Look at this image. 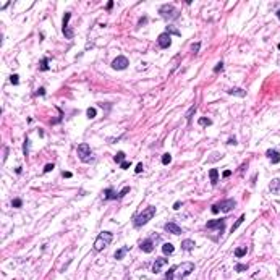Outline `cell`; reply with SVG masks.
Instances as JSON below:
<instances>
[{
    "label": "cell",
    "instance_id": "obj_4",
    "mask_svg": "<svg viewBox=\"0 0 280 280\" xmlns=\"http://www.w3.org/2000/svg\"><path fill=\"white\" fill-rule=\"evenodd\" d=\"M76 151H78V157L83 162H86V164H92V162H94V155H92V152H91V147L86 143L79 144Z\"/></svg>",
    "mask_w": 280,
    "mask_h": 280
},
{
    "label": "cell",
    "instance_id": "obj_6",
    "mask_svg": "<svg viewBox=\"0 0 280 280\" xmlns=\"http://www.w3.org/2000/svg\"><path fill=\"white\" fill-rule=\"evenodd\" d=\"M128 65H130V62H128V58L123 57V55L113 58V62H112V68H113V70H125V68H128Z\"/></svg>",
    "mask_w": 280,
    "mask_h": 280
},
{
    "label": "cell",
    "instance_id": "obj_48",
    "mask_svg": "<svg viewBox=\"0 0 280 280\" xmlns=\"http://www.w3.org/2000/svg\"><path fill=\"white\" fill-rule=\"evenodd\" d=\"M277 18L280 20V10H277Z\"/></svg>",
    "mask_w": 280,
    "mask_h": 280
},
{
    "label": "cell",
    "instance_id": "obj_25",
    "mask_svg": "<svg viewBox=\"0 0 280 280\" xmlns=\"http://www.w3.org/2000/svg\"><path fill=\"white\" fill-rule=\"evenodd\" d=\"M167 32L168 34H175V36H182V32L178 31L177 28H173V26H167Z\"/></svg>",
    "mask_w": 280,
    "mask_h": 280
},
{
    "label": "cell",
    "instance_id": "obj_23",
    "mask_svg": "<svg viewBox=\"0 0 280 280\" xmlns=\"http://www.w3.org/2000/svg\"><path fill=\"white\" fill-rule=\"evenodd\" d=\"M49 60L50 58H42L41 60V65H39V70H41V71H47V70H49Z\"/></svg>",
    "mask_w": 280,
    "mask_h": 280
},
{
    "label": "cell",
    "instance_id": "obj_38",
    "mask_svg": "<svg viewBox=\"0 0 280 280\" xmlns=\"http://www.w3.org/2000/svg\"><path fill=\"white\" fill-rule=\"evenodd\" d=\"M194 112H196V109H194V107H191V109H189V112L188 113H186V118H191V115H193V113H194Z\"/></svg>",
    "mask_w": 280,
    "mask_h": 280
},
{
    "label": "cell",
    "instance_id": "obj_7",
    "mask_svg": "<svg viewBox=\"0 0 280 280\" xmlns=\"http://www.w3.org/2000/svg\"><path fill=\"white\" fill-rule=\"evenodd\" d=\"M178 270H180L178 280H185L186 275L194 270V264H193V262H185V264H182V266H178Z\"/></svg>",
    "mask_w": 280,
    "mask_h": 280
},
{
    "label": "cell",
    "instance_id": "obj_16",
    "mask_svg": "<svg viewBox=\"0 0 280 280\" xmlns=\"http://www.w3.org/2000/svg\"><path fill=\"white\" fill-rule=\"evenodd\" d=\"M162 253H164L165 256H172L175 253V246L172 245V243H164V245H162Z\"/></svg>",
    "mask_w": 280,
    "mask_h": 280
},
{
    "label": "cell",
    "instance_id": "obj_17",
    "mask_svg": "<svg viewBox=\"0 0 280 280\" xmlns=\"http://www.w3.org/2000/svg\"><path fill=\"white\" fill-rule=\"evenodd\" d=\"M228 94H230V96H236V97H245L246 91H245V89H240V88H231L230 91H228Z\"/></svg>",
    "mask_w": 280,
    "mask_h": 280
},
{
    "label": "cell",
    "instance_id": "obj_12",
    "mask_svg": "<svg viewBox=\"0 0 280 280\" xmlns=\"http://www.w3.org/2000/svg\"><path fill=\"white\" fill-rule=\"evenodd\" d=\"M164 228H165V231H168V233H172V235H182V228H180L177 224H173V222L165 224Z\"/></svg>",
    "mask_w": 280,
    "mask_h": 280
},
{
    "label": "cell",
    "instance_id": "obj_28",
    "mask_svg": "<svg viewBox=\"0 0 280 280\" xmlns=\"http://www.w3.org/2000/svg\"><path fill=\"white\" fill-rule=\"evenodd\" d=\"M123 159H125V152H123V151H120L118 154L115 155V159H113V160H115V162H118V164H122V160H123Z\"/></svg>",
    "mask_w": 280,
    "mask_h": 280
},
{
    "label": "cell",
    "instance_id": "obj_42",
    "mask_svg": "<svg viewBox=\"0 0 280 280\" xmlns=\"http://www.w3.org/2000/svg\"><path fill=\"white\" fill-rule=\"evenodd\" d=\"M46 94V88H39L37 89V96H44Z\"/></svg>",
    "mask_w": 280,
    "mask_h": 280
},
{
    "label": "cell",
    "instance_id": "obj_8",
    "mask_svg": "<svg viewBox=\"0 0 280 280\" xmlns=\"http://www.w3.org/2000/svg\"><path fill=\"white\" fill-rule=\"evenodd\" d=\"M159 13L162 15L164 18H167V20H170V18H173L175 16V13H177V10H175V7L173 5H162L160 8H159Z\"/></svg>",
    "mask_w": 280,
    "mask_h": 280
},
{
    "label": "cell",
    "instance_id": "obj_15",
    "mask_svg": "<svg viewBox=\"0 0 280 280\" xmlns=\"http://www.w3.org/2000/svg\"><path fill=\"white\" fill-rule=\"evenodd\" d=\"M104 196H105V199H107V201L118 199V193H115V189H113V188H105L104 189Z\"/></svg>",
    "mask_w": 280,
    "mask_h": 280
},
{
    "label": "cell",
    "instance_id": "obj_44",
    "mask_svg": "<svg viewBox=\"0 0 280 280\" xmlns=\"http://www.w3.org/2000/svg\"><path fill=\"white\" fill-rule=\"evenodd\" d=\"M139 172H143V164H138L136 165V173H139Z\"/></svg>",
    "mask_w": 280,
    "mask_h": 280
},
{
    "label": "cell",
    "instance_id": "obj_18",
    "mask_svg": "<svg viewBox=\"0 0 280 280\" xmlns=\"http://www.w3.org/2000/svg\"><path fill=\"white\" fill-rule=\"evenodd\" d=\"M209 177H210V185L215 186L219 182V172L215 168H212V170H209Z\"/></svg>",
    "mask_w": 280,
    "mask_h": 280
},
{
    "label": "cell",
    "instance_id": "obj_26",
    "mask_svg": "<svg viewBox=\"0 0 280 280\" xmlns=\"http://www.w3.org/2000/svg\"><path fill=\"white\" fill-rule=\"evenodd\" d=\"M170 162H172V155L168 154V152H167V154H164V155H162V164H164V165H168Z\"/></svg>",
    "mask_w": 280,
    "mask_h": 280
},
{
    "label": "cell",
    "instance_id": "obj_21",
    "mask_svg": "<svg viewBox=\"0 0 280 280\" xmlns=\"http://www.w3.org/2000/svg\"><path fill=\"white\" fill-rule=\"evenodd\" d=\"M128 249H130V248H128V246H125V248H120L118 251L115 253V259H117V261H120V259H122V257H123V256L126 254V251H128Z\"/></svg>",
    "mask_w": 280,
    "mask_h": 280
},
{
    "label": "cell",
    "instance_id": "obj_34",
    "mask_svg": "<svg viewBox=\"0 0 280 280\" xmlns=\"http://www.w3.org/2000/svg\"><path fill=\"white\" fill-rule=\"evenodd\" d=\"M201 49V42H194L193 44V47H191V52L193 53H198V50Z\"/></svg>",
    "mask_w": 280,
    "mask_h": 280
},
{
    "label": "cell",
    "instance_id": "obj_29",
    "mask_svg": "<svg viewBox=\"0 0 280 280\" xmlns=\"http://www.w3.org/2000/svg\"><path fill=\"white\" fill-rule=\"evenodd\" d=\"M243 220H245V215H241V217H240L238 220L235 222V225H233V227H231V230H230V231H235V230H236V228H238L240 225H241V222H243Z\"/></svg>",
    "mask_w": 280,
    "mask_h": 280
},
{
    "label": "cell",
    "instance_id": "obj_46",
    "mask_svg": "<svg viewBox=\"0 0 280 280\" xmlns=\"http://www.w3.org/2000/svg\"><path fill=\"white\" fill-rule=\"evenodd\" d=\"M112 7H113V2H109L107 4V10H112Z\"/></svg>",
    "mask_w": 280,
    "mask_h": 280
},
{
    "label": "cell",
    "instance_id": "obj_19",
    "mask_svg": "<svg viewBox=\"0 0 280 280\" xmlns=\"http://www.w3.org/2000/svg\"><path fill=\"white\" fill-rule=\"evenodd\" d=\"M68 20H70V13H65V15H63V32H65V37H71V34L68 32V29H67Z\"/></svg>",
    "mask_w": 280,
    "mask_h": 280
},
{
    "label": "cell",
    "instance_id": "obj_10",
    "mask_svg": "<svg viewBox=\"0 0 280 280\" xmlns=\"http://www.w3.org/2000/svg\"><path fill=\"white\" fill-rule=\"evenodd\" d=\"M164 266H167V257H157V259L154 261V266H152V272L154 274L162 272Z\"/></svg>",
    "mask_w": 280,
    "mask_h": 280
},
{
    "label": "cell",
    "instance_id": "obj_32",
    "mask_svg": "<svg viewBox=\"0 0 280 280\" xmlns=\"http://www.w3.org/2000/svg\"><path fill=\"white\" fill-rule=\"evenodd\" d=\"M222 68H224V60H220V62H219L217 65L214 67V71H215V73H220V71H222Z\"/></svg>",
    "mask_w": 280,
    "mask_h": 280
},
{
    "label": "cell",
    "instance_id": "obj_33",
    "mask_svg": "<svg viewBox=\"0 0 280 280\" xmlns=\"http://www.w3.org/2000/svg\"><path fill=\"white\" fill-rule=\"evenodd\" d=\"M29 143H31V141H29V138H26V139H25V149H23L25 155H28V154H29Z\"/></svg>",
    "mask_w": 280,
    "mask_h": 280
},
{
    "label": "cell",
    "instance_id": "obj_20",
    "mask_svg": "<svg viewBox=\"0 0 280 280\" xmlns=\"http://www.w3.org/2000/svg\"><path fill=\"white\" fill-rule=\"evenodd\" d=\"M193 248H194V241L193 240H183V243H182L183 251H191Z\"/></svg>",
    "mask_w": 280,
    "mask_h": 280
},
{
    "label": "cell",
    "instance_id": "obj_36",
    "mask_svg": "<svg viewBox=\"0 0 280 280\" xmlns=\"http://www.w3.org/2000/svg\"><path fill=\"white\" fill-rule=\"evenodd\" d=\"M10 81H11V84H18V81H20L18 75H11V76H10Z\"/></svg>",
    "mask_w": 280,
    "mask_h": 280
},
{
    "label": "cell",
    "instance_id": "obj_5",
    "mask_svg": "<svg viewBox=\"0 0 280 280\" xmlns=\"http://www.w3.org/2000/svg\"><path fill=\"white\" fill-rule=\"evenodd\" d=\"M207 230H217L219 233H224L225 231V219H217V220H209L206 224Z\"/></svg>",
    "mask_w": 280,
    "mask_h": 280
},
{
    "label": "cell",
    "instance_id": "obj_30",
    "mask_svg": "<svg viewBox=\"0 0 280 280\" xmlns=\"http://www.w3.org/2000/svg\"><path fill=\"white\" fill-rule=\"evenodd\" d=\"M245 254H246V248L235 249V256H236V257H241V256H245Z\"/></svg>",
    "mask_w": 280,
    "mask_h": 280
},
{
    "label": "cell",
    "instance_id": "obj_45",
    "mask_svg": "<svg viewBox=\"0 0 280 280\" xmlns=\"http://www.w3.org/2000/svg\"><path fill=\"white\" fill-rule=\"evenodd\" d=\"M180 207H182V203H175V204H173V209H180Z\"/></svg>",
    "mask_w": 280,
    "mask_h": 280
},
{
    "label": "cell",
    "instance_id": "obj_24",
    "mask_svg": "<svg viewBox=\"0 0 280 280\" xmlns=\"http://www.w3.org/2000/svg\"><path fill=\"white\" fill-rule=\"evenodd\" d=\"M199 125H203V126H210V125H212V120L203 117V118H199Z\"/></svg>",
    "mask_w": 280,
    "mask_h": 280
},
{
    "label": "cell",
    "instance_id": "obj_13",
    "mask_svg": "<svg viewBox=\"0 0 280 280\" xmlns=\"http://www.w3.org/2000/svg\"><path fill=\"white\" fill-rule=\"evenodd\" d=\"M139 249L141 251H144V253H151L152 249H154V241L152 240H143V241L139 243Z\"/></svg>",
    "mask_w": 280,
    "mask_h": 280
},
{
    "label": "cell",
    "instance_id": "obj_35",
    "mask_svg": "<svg viewBox=\"0 0 280 280\" xmlns=\"http://www.w3.org/2000/svg\"><path fill=\"white\" fill-rule=\"evenodd\" d=\"M128 193H130V186H125V188L118 193V199H120V198H123L125 194H128Z\"/></svg>",
    "mask_w": 280,
    "mask_h": 280
},
{
    "label": "cell",
    "instance_id": "obj_3",
    "mask_svg": "<svg viewBox=\"0 0 280 280\" xmlns=\"http://www.w3.org/2000/svg\"><path fill=\"white\" fill-rule=\"evenodd\" d=\"M235 207H236V201L235 199H224L220 201V203L214 204L212 207H210V210H212V214H217L219 210H222V212H230V210H233Z\"/></svg>",
    "mask_w": 280,
    "mask_h": 280
},
{
    "label": "cell",
    "instance_id": "obj_41",
    "mask_svg": "<svg viewBox=\"0 0 280 280\" xmlns=\"http://www.w3.org/2000/svg\"><path fill=\"white\" fill-rule=\"evenodd\" d=\"M130 162H122V164H120V167H122V168H125V170H126V168H128V167H130Z\"/></svg>",
    "mask_w": 280,
    "mask_h": 280
},
{
    "label": "cell",
    "instance_id": "obj_27",
    "mask_svg": "<svg viewBox=\"0 0 280 280\" xmlns=\"http://www.w3.org/2000/svg\"><path fill=\"white\" fill-rule=\"evenodd\" d=\"M96 113H97V110H96L94 107H89V109H88V112H86V115H88V118H94V117H96Z\"/></svg>",
    "mask_w": 280,
    "mask_h": 280
},
{
    "label": "cell",
    "instance_id": "obj_9",
    "mask_svg": "<svg viewBox=\"0 0 280 280\" xmlns=\"http://www.w3.org/2000/svg\"><path fill=\"white\" fill-rule=\"evenodd\" d=\"M157 42H159V46H160L162 49H168V47L172 46V39H170V34H168L167 31H165V32H162V34L159 36Z\"/></svg>",
    "mask_w": 280,
    "mask_h": 280
},
{
    "label": "cell",
    "instance_id": "obj_37",
    "mask_svg": "<svg viewBox=\"0 0 280 280\" xmlns=\"http://www.w3.org/2000/svg\"><path fill=\"white\" fill-rule=\"evenodd\" d=\"M235 269L238 270V272H240V270H241V272H243V270H248V266H246V264H240V266H236V267H235Z\"/></svg>",
    "mask_w": 280,
    "mask_h": 280
},
{
    "label": "cell",
    "instance_id": "obj_31",
    "mask_svg": "<svg viewBox=\"0 0 280 280\" xmlns=\"http://www.w3.org/2000/svg\"><path fill=\"white\" fill-rule=\"evenodd\" d=\"M11 206H13V207H21V206H23V201H21L20 198H15V199L11 201Z\"/></svg>",
    "mask_w": 280,
    "mask_h": 280
},
{
    "label": "cell",
    "instance_id": "obj_40",
    "mask_svg": "<svg viewBox=\"0 0 280 280\" xmlns=\"http://www.w3.org/2000/svg\"><path fill=\"white\" fill-rule=\"evenodd\" d=\"M53 168V164H47L46 167H44V172H50Z\"/></svg>",
    "mask_w": 280,
    "mask_h": 280
},
{
    "label": "cell",
    "instance_id": "obj_14",
    "mask_svg": "<svg viewBox=\"0 0 280 280\" xmlns=\"http://www.w3.org/2000/svg\"><path fill=\"white\" fill-rule=\"evenodd\" d=\"M269 191L272 194H280V178H274L269 183Z\"/></svg>",
    "mask_w": 280,
    "mask_h": 280
},
{
    "label": "cell",
    "instance_id": "obj_11",
    "mask_svg": "<svg viewBox=\"0 0 280 280\" xmlns=\"http://www.w3.org/2000/svg\"><path fill=\"white\" fill-rule=\"evenodd\" d=\"M266 157H269L272 164H279L280 162V154H279V151L277 149H267L266 151Z\"/></svg>",
    "mask_w": 280,
    "mask_h": 280
},
{
    "label": "cell",
    "instance_id": "obj_22",
    "mask_svg": "<svg viewBox=\"0 0 280 280\" xmlns=\"http://www.w3.org/2000/svg\"><path fill=\"white\" fill-rule=\"evenodd\" d=\"M177 267H178V266L170 267V269H168V272L165 274V279H164V280H173V275L177 274Z\"/></svg>",
    "mask_w": 280,
    "mask_h": 280
},
{
    "label": "cell",
    "instance_id": "obj_49",
    "mask_svg": "<svg viewBox=\"0 0 280 280\" xmlns=\"http://www.w3.org/2000/svg\"><path fill=\"white\" fill-rule=\"evenodd\" d=\"M279 50H280V44H279Z\"/></svg>",
    "mask_w": 280,
    "mask_h": 280
},
{
    "label": "cell",
    "instance_id": "obj_47",
    "mask_svg": "<svg viewBox=\"0 0 280 280\" xmlns=\"http://www.w3.org/2000/svg\"><path fill=\"white\" fill-rule=\"evenodd\" d=\"M15 172H16V173H21V172H23V168H21V167H16V168H15Z\"/></svg>",
    "mask_w": 280,
    "mask_h": 280
},
{
    "label": "cell",
    "instance_id": "obj_39",
    "mask_svg": "<svg viewBox=\"0 0 280 280\" xmlns=\"http://www.w3.org/2000/svg\"><path fill=\"white\" fill-rule=\"evenodd\" d=\"M62 177H63V178H71V177H73V173H71V172H63Z\"/></svg>",
    "mask_w": 280,
    "mask_h": 280
},
{
    "label": "cell",
    "instance_id": "obj_2",
    "mask_svg": "<svg viewBox=\"0 0 280 280\" xmlns=\"http://www.w3.org/2000/svg\"><path fill=\"white\" fill-rule=\"evenodd\" d=\"M112 240H113V235L110 233V231H101V233L97 235V240H96V243H94V249H96L97 253H101L102 249L105 248V246L112 241Z\"/></svg>",
    "mask_w": 280,
    "mask_h": 280
},
{
    "label": "cell",
    "instance_id": "obj_43",
    "mask_svg": "<svg viewBox=\"0 0 280 280\" xmlns=\"http://www.w3.org/2000/svg\"><path fill=\"white\" fill-rule=\"evenodd\" d=\"M230 175H231V170H225V172H224V175H222V177H224V178H228Z\"/></svg>",
    "mask_w": 280,
    "mask_h": 280
},
{
    "label": "cell",
    "instance_id": "obj_1",
    "mask_svg": "<svg viewBox=\"0 0 280 280\" xmlns=\"http://www.w3.org/2000/svg\"><path fill=\"white\" fill-rule=\"evenodd\" d=\"M154 214H155V207H154V206H149V207H146V209H144L143 212L136 214V217L133 219L134 227H136V228L143 227L144 224H147V222H149L151 219L154 217Z\"/></svg>",
    "mask_w": 280,
    "mask_h": 280
}]
</instances>
